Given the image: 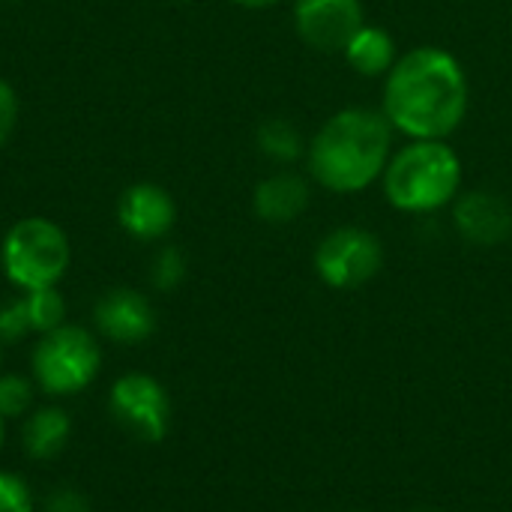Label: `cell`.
I'll list each match as a JSON object with an SVG mask.
<instances>
[{
  "instance_id": "cell-25",
  "label": "cell",
  "mask_w": 512,
  "mask_h": 512,
  "mask_svg": "<svg viewBox=\"0 0 512 512\" xmlns=\"http://www.w3.org/2000/svg\"><path fill=\"white\" fill-rule=\"evenodd\" d=\"M0 360H3V354H0Z\"/></svg>"
},
{
  "instance_id": "cell-2",
  "label": "cell",
  "mask_w": 512,
  "mask_h": 512,
  "mask_svg": "<svg viewBox=\"0 0 512 512\" xmlns=\"http://www.w3.org/2000/svg\"><path fill=\"white\" fill-rule=\"evenodd\" d=\"M393 156V126L384 111L342 108L306 144L309 177L333 195H360L384 177Z\"/></svg>"
},
{
  "instance_id": "cell-6",
  "label": "cell",
  "mask_w": 512,
  "mask_h": 512,
  "mask_svg": "<svg viewBox=\"0 0 512 512\" xmlns=\"http://www.w3.org/2000/svg\"><path fill=\"white\" fill-rule=\"evenodd\" d=\"M384 267V246L378 234L342 225L333 228L315 249V273L336 291H354L372 282Z\"/></svg>"
},
{
  "instance_id": "cell-14",
  "label": "cell",
  "mask_w": 512,
  "mask_h": 512,
  "mask_svg": "<svg viewBox=\"0 0 512 512\" xmlns=\"http://www.w3.org/2000/svg\"><path fill=\"white\" fill-rule=\"evenodd\" d=\"M72 435V420L63 408L57 405H45V408H36L27 420H24V429H21V441H24V450L30 459L36 462H45V459H54L66 450V441Z\"/></svg>"
},
{
  "instance_id": "cell-13",
  "label": "cell",
  "mask_w": 512,
  "mask_h": 512,
  "mask_svg": "<svg viewBox=\"0 0 512 512\" xmlns=\"http://www.w3.org/2000/svg\"><path fill=\"white\" fill-rule=\"evenodd\" d=\"M345 60L348 66L363 75V78H381L393 69V63L399 60V45L396 36L387 27L378 24H363L351 42L345 45Z\"/></svg>"
},
{
  "instance_id": "cell-19",
  "label": "cell",
  "mask_w": 512,
  "mask_h": 512,
  "mask_svg": "<svg viewBox=\"0 0 512 512\" xmlns=\"http://www.w3.org/2000/svg\"><path fill=\"white\" fill-rule=\"evenodd\" d=\"M30 330V318L24 309V297L0 303V345H15L21 342Z\"/></svg>"
},
{
  "instance_id": "cell-21",
  "label": "cell",
  "mask_w": 512,
  "mask_h": 512,
  "mask_svg": "<svg viewBox=\"0 0 512 512\" xmlns=\"http://www.w3.org/2000/svg\"><path fill=\"white\" fill-rule=\"evenodd\" d=\"M18 126V96L6 78H0V147L12 138Z\"/></svg>"
},
{
  "instance_id": "cell-15",
  "label": "cell",
  "mask_w": 512,
  "mask_h": 512,
  "mask_svg": "<svg viewBox=\"0 0 512 512\" xmlns=\"http://www.w3.org/2000/svg\"><path fill=\"white\" fill-rule=\"evenodd\" d=\"M258 150L270 159V162H279V165H291L297 162L303 153H306V141H303V132L285 120V117H270L258 126Z\"/></svg>"
},
{
  "instance_id": "cell-22",
  "label": "cell",
  "mask_w": 512,
  "mask_h": 512,
  "mask_svg": "<svg viewBox=\"0 0 512 512\" xmlns=\"http://www.w3.org/2000/svg\"><path fill=\"white\" fill-rule=\"evenodd\" d=\"M45 512H93V507L84 492L60 486L45 498Z\"/></svg>"
},
{
  "instance_id": "cell-8",
  "label": "cell",
  "mask_w": 512,
  "mask_h": 512,
  "mask_svg": "<svg viewBox=\"0 0 512 512\" xmlns=\"http://www.w3.org/2000/svg\"><path fill=\"white\" fill-rule=\"evenodd\" d=\"M363 24L366 9L360 0H294V30L321 54L345 51Z\"/></svg>"
},
{
  "instance_id": "cell-3",
  "label": "cell",
  "mask_w": 512,
  "mask_h": 512,
  "mask_svg": "<svg viewBox=\"0 0 512 512\" xmlns=\"http://www.w3.org/2000/svg\"><path fill=\"white\" fill-rule=\"evenodd\" d=\"M465 168L447 141H408L393 150L381 189L399 213H435L453 204L462 192Z\"/></svg>"
},
{
  "instance_id": "cell-1",
  "label": "cell",
  "mask_w": 512,
  "mask_h": 512,
  "mask_svg": "<svg viewBox=\"0 0 512 512\" xmlns=\"http://www.w3.org/2000/svg\"><path fill=\"white\" fill-rule=\"evenodd\" d=\"M471 84L456 54L438 45H420L399 54L384 75L381 111L393 132L411 141H447L468 117Z\"/></svg>"
},
{
  "instance_id": "cell-24",
  "label": "cell",
  "mask_w": 512,
  "mask_h": 512,
  "mask_svg": "<svg viewBox=\"0 0 512 512\" xmlns=\"http://www.w3.org/2000/svg\"><path fill=\"white\" fill-rule=\"evenodd\" d=\"M3 441H6V420L0 417V450H3Z\"/></svg>"
},
{
  "instance_id": "cell-17",
  "label": "cell",
  "mask_w": 512,
  "mask_h": 512,
  "mask_svg": "<svg viewBox=\"0 0 512 512\" xmlns=\"http://www.w3.org/2000/svg\"><path fill=\"white\" fill-rule=\"evenodd\" d=\"M36 384L21 375H0V417L3 420H18L30 411L33 405Z\"/></svg>"
},
{
  "instance_id": "cell-23",
  "label": "cell",
  "mask_w": 512,
  "mask_h": 512,
  "mask_svg": "<svg viewBox=\"0 0 512 512\" xmlns=\"http://www.w3.org/2000/svg\"><path fill=\"white\" fill-rule=\"evenodd\" d=\"M228 3L243 6V9H270V6H276V3H282V0H228Z\"/></svg>"
},
{
  "instance_id": "cell-16",
  "label": "cell",
  "mask_w": 512,
  "mask_h": 512,
  "mask_svg": "<svg viewBox=\"0 0 512 512\" xmlns=\"http://www.w3.org/2000/svg\"><path fill=\"white\" fill-rule=\"evenodd\" d=\"M24 309H27V318H30V330L39 333V336H45V333L66 324V300L57 291V285L27 291L24 294Z\"/></svg>"
},
{
  "instance_id": "cell-7",
  "label": "cell",
  "mask_w": 512,
  "mask_h": 512,
  "mask_svg": "<svg viewBox=\"0 0 512 512\" xmlns=\"http://www.w3.org/2000/svg\"><path fill=\"white\" fill-rule=\"evenodd\" d=\"M108 414L135 441L159 444L171 426V399L153 375L126 372L111 384Z\"/></svg>"
},
{
  "instance_id": "cell-4",
  "label": "cell",
  "mask_w": 512,
  "mask_h": 512,
  "mask_svg": "<svg viewBox=\"0 0 512 512\" xmlns=\"http://www.w3.org/2000/svg\"><path fill=\"white\" fill-rule=\"evenodd\" d=\"M69 261L72 246L66 231L45 216L18 219L0 243V267L6 279L24 294L60 285Z\"/></svg>"
},
{
  "instance_id": "cell-12",
  "label": "cell",
  "mask_w": 512,
  "mask_h": 512,
  "mask_svg": "<svg viewBox=\"0 0 512 512\" xmlns=\"http://www.w3.org/2000/svg\"><path fill=\"white\" fill-rule=\"evenodd\" d=\"M312 201L309 180L297 171H273L252 192V210L267 225L297 222Z\"/></svg>"
},
{
  "instance_id": "cell-5",
  "label": "cell",
  "mask_w": 512,
  "mask_h": 512,
  "mask_svg": "<svg viewBox=\"0 0 512 512\" xmlns=\"http://www.w3.org/2000/svg\"><path fill=\"white\" fill-rule=\"evenodd\" d=\"M102 366V351L96 336L87 327L63 324L33 345L30 354V372L36 390L54 399L75 396L93 384Z\"/></svg>"
},
{
  "instance_id": "cell-18",
  "label": "cell",
  "mask_w": 512,
  "mask_h": 512,
  "mask_svg": "<svg viewBox=\"0 0 512 512\" xmlns=\"http://www.w3.org/2000/svg\"><path fill=\"white\" fill-rule=\"evenodd\" d=\"M186 279V258L177 246H165L156 252L153 264H150V282L159 291H174L180 288Z\"/></svg>"
},
{
  "instance_id": "cell-11",
  "label": "cell",
  "mask_w": 512,
  "mask_h": 512,
  "mask_svg": "<svg viewBox=\"0 0 512 512\" xmlns=\"http://www.w3.org/2000/svg\"><path fill=\"white\" fill-rule=\"evenodd\" d=\"M117 222L135 240H162L177 222V204L159 183H132L117 201Z\"/></svg>"
},
{
  "instance_id": "cell-20",
  "label": "cell",
  "mask_w": 512,
  "mask_h": 512,
  "mask_svg": "<svg viewBox=\"0 0 512 512\" xmlns=\"http://www.w3.org/2000/svg\"><path fill=\"white\" fill-rule=\"evenodd\" d=\"M0 512H33L30 486L9 471H0Z\"/></svg>"
},
{
  "instance_id": "cell-10",
  "label": "cell",
  "mask_w": 512,
  "mask_h": 512,
  "mask_svg": "<svg viewBox=\"0 0 512 512\" xmlns=\"http://www.w3.org/2000/svg\"><path fill=\"white\" fill-rule=\"evenodd\" d=\"M453 225L474 246H501L512 234V204L489 189L459 192L453 201Z\"/></svg>"
},
{
  "instance_id": "cell-9",
  "label": "cell",
  "mask_w": 512,
  "mask_h": 512,
  "mask_svg": "<svg viewBox=\"0 0 512 512\" xmlns=\"http://www.w3.org/2000/svg\"><path fill=\"white\" fill-rule=\"evenodd\" d=\"M96 333L117 345H138L153 336L156 312L150 300L132 288H111L93 306Z\"/></svg>"
}]
</instances>
